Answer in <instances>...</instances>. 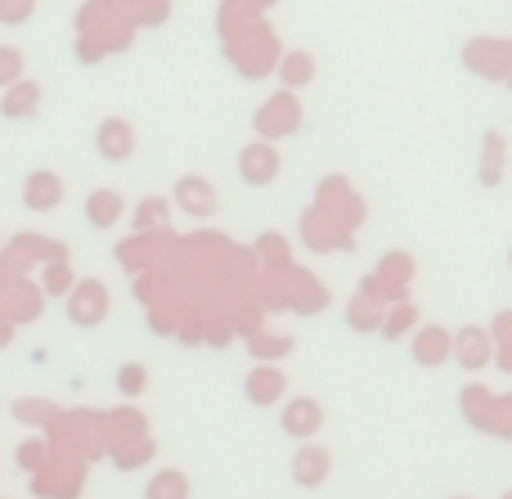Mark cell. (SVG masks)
Returning a JSON list of instances; mask_svg holds the SVG:
<instances>
[{"label": "cell", "mask_w": 512, "mask_h": 499, "mask_svg": "<svg viewBox=\"0 0 512 499\" xmlns=\"http://www.w3.org/2000/svg\"><path fill=\"white\" fill-rule=\"evenodd\" d=\"M117 212H122V198H117L113 189H95V194L86 198V221L99 225V230H108V225L117 221Z\"/></svg>", "instance_id": "277c9868"}, {"label": "cell", "mask_w": 512, "mask_h": 499, "mask_svg": "<svg viewBox=\"0 0 512 499\" xmlns=\"http://www.w3.org/2000/svg\"><path fill=\"white\" fill-rule=\"evenodd\" d=\"M41 104V86L36 81H9V90L0 95V113L5 117H27Z\"/></svg>", "instance_id": "3957f363"}, {"label": "cell", "mask_w": 512, "mask_h": 499, "mask_svg": "<svg viewBox=\"0 0 512 499\" xmlns=\"http://www.w3.org/2000/svg\"><path fill=\"white\" fill-rule=\"evenodd\" d=\"M18 72H23V54H18L14 45H0V86L18 81Z\"/></svg>", "instance_id": "52a82bcc"}, {"label": "cell", "mask_w": 512, "mask_h": 499, "mask_svg": "<svg viewBox=\"0 0 512 499\" xmlns=\"http://www.w3.org/2000/svg\"><path fill=\"white\" fill-rule=\"evenodd\" d=\"M243 176L252 180V185H265V180L279 176V153H265V149H248L243 153Z\"/></svg>", "instance_id": "5b68a950"}, {"label": "cell", "mask_w": 512, "mask_h": 499, "mask_svg": "<svg viewBox=\"0 0 512 499\" xmlns=\"http://www.w3.org/2000/svg\"><path fill=\"white\" fill-rule=\"evenodd\" d=\"M63 203V180L54 171H32L23 180V207L27 212H54Z\"/></svg>", "instance_id": "7a4b0ae2"}, {"label": "cell", "mask_w": 512, "mask_h": 499, "mask_svg": "<svg viewBox=\"0 0 512 499\" xmlns=\"http://www.w3.org/2000/svg\"><path fill=\"white\" fill-rule=\"evenodd\" d=\"M32 9H36V0H0V23L18 27V23H27V18H32Z\"/></svg>", "instance_id": "8992f818"}, {"label": "cell", "mask_w": 512, "mask_h": 499, "mask_svg": "<svg viewBox=\"0 0 512 499\" xmlns=\"http://www.w3.org/2000/svg\"><path fill=\"white\" fill-rule=\"evenodd\" d=\"M95 149L104 153V162H126L135 153V131L122 117H104L95 131Z\"/></svg>", "instance_id": "6da1fadb"}]
</instances>
